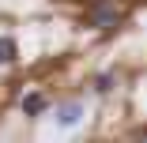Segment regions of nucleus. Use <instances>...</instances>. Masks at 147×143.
Instances as JSON below:
<instances>
[{
    "label": "nucleus",
    "instance_id": "f03ea898",
    "mask_svg": "<svg viewBox=\"0 0 147 143\" xmlns=\"http://www.w3.org/2000/svg\"><path fill=\"white\" fill-rule=\"evenodd\" d=\"M79 117H83V102H79V98H72V102H64L61 109H57V121H61L64 128H68V124H76Z\"/></svg>",
    "mask_w": 147,
    "mask_h": 143
},
{
    "label": "nucleus",
    "instance_id": "7ed1b4c3",
    "mask_svg": "<svg viewBox=\"0 0 147 143\" xmlns=\"http://www.w3.org/2000/svg\"><path fill=\"white\" fill-rule=\"evenodd\" d=\"M45 94H26L23 98V113H26V117H42V113H45Z\"/></svg>",
    "mask_w": 147,
    "mask_h": 143
},
{
    "label": "nucleus",
    "instance_id": "f257e3e1",
    "mask_svg": "<svg viewBox=\"0 0 147 143\" xmlns=\"http://www.w3.org/2000/svg\"><path fill=\"white\" fill-rule=\"evenodd\" d=\"M91 26H102V30L117 26V8L109 4V0H98V4H94V11H91Z\"/></svg>",
    "mask_w": 147,
    "mask_h": 143
},
{
    "label": "nucleus",
    "instance_id": "20e7f679",
    "mask_svg": "<svg viewBox=\"0 0 147 143\" xmlns=\"http://www.w3.org/2000/svg\"><path fill=\"white\" fill-rule=\"evenodd\" d=\"M15 56H19V45L11 38H0V64H11Z\"/></svg>",
    "mask_w": 147,
    "mask_h": 143
},
{
    "label": "nucleus",
    "instance_id": "39448f33",
    "mask_svg": "<svg viewBox=\"0 0 147 143\" xmlns=\"http://www.w3.org/2000/svg\"><path fill=\"white\" fill-rule=\"evenodd\" d=\"M94 91H98V94H109V91H113V75H98V79H94Z\"/></svg>",
    "mask_w": 147,
    "mask_h": 143
}]
</instances>
